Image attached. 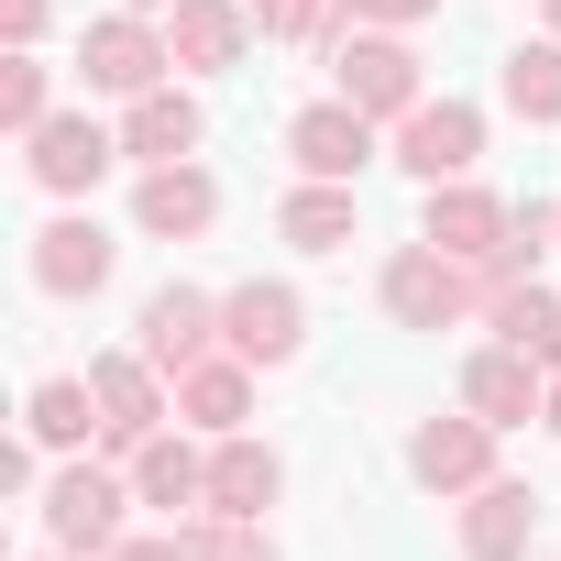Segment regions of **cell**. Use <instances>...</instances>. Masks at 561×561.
Wrapping results in <instances>:
<instances>
[{
    "label": "cell",
    "instance_id": "6da1fadb",
    "mask_svg": "<svg viewBox=\"0 0 561 561\" xmlns=\"http://www.w3.org/2000/svg\"><path fill=\"white\" fill-rule=\"evenodd\" d=\"M133 506H144V495H133V473H122L111 451H100V462L67 451V462L45 473V495H34V528H45L56 550H78V561H111V550L133 539Z\"/></svg>",
    "mask_w": 561,
    "mask_h": 561
},
{
    "label": "cell",
    "instance_id": "7a4b0ae2",
    "mask_svg": "<svg viewBox=\"0 0 561 561\" xmlns=\"http://www.w3.org/2000/svg\"><path fill=\"white\" fill-rule=\"evenodd\" d=\"M484 298H495V275L462 264V253H440V242H397L386 275H375V309H386L397 331H473Z\"/></svg>",
    "mask_w": 561,
    "mask_h": 561
},
{
    "label": "cell",
    "instance_id": "3957f363",
    "mask_svg": "<svg viewBox=\"0 0 561 561\" xmlns=\"http://www.w3.org/2000/svg\"><path fill=\"white\" fill-rule=\"evenodd\" d=\"M331 89H342L364 122H386V133H397V122L430 100V67H419V45H408V34H386V23H353V34L331 45Z\"/></svg>",
    "mask_w": 561,
    "mask_h": 561
},
{
    "label": "cell",
    "instance_id": "277c9868",
    "mask_svg": "<svg viewBox=\"0 0 561 561\" xmlns=\"http://www.w3.org/2000/svg\"><path fill=\"white\" fill-rule=\"evenodd\" d=\"M220 353H242L253 375H287L309 353V298L287 287V275H242V287H220Z\"/></svg>",
    "mask_w": 561,
    "mask_h": 561
},
{
    "label": "cell",
    "instance_id": "5b68a950",
    "mask_svg": "<svg viewBox=\"0 0 561 561\" xmlns=\"http://www.w3.org/2000/svg\"><path fill=\"white\" fill-rule=\"evenodd\" d=\"M89 386H100V451H111V462H133L154 430H176V375L144 364L133 342H122V353H89Z\"/></svg>",
    "mask_w": 561,
    "mask_h": 561
},
{
    "label": "cell",
    "instance_id": "8992f818",
    "mask_svg": "<svg viewBox=\"0 0 561 561\" xmlns=\"http://www.w3.org/2000/svg\"><path fill=\"white\" fill-rule=\"evenodd\" d=\"M78 78H89L100 100H144V89H165V78H176V45H165V23H154V12H122V0H111V12L78 34Z\"/></svg>",
    "mask_w": 561,
    "mask_h": 561
},
{
    "label": "cell",
    "instance_id": "52a82bcc",
    "mask_svg": "<svg viewBox=\"0 0 561 561\" xmlns=\"http://www.w3.org/2000/svg\"><path fill=\"white\" fill-rule=\"evenodd\" d=\"M386 154L419 176V187H451V176H473L484 165V100H451V89H430L397 133H386Z\"/></svg>",
    "mask_w": 561,
    "mask_h": 561
},
{
    "label": "cell",
    "instance_id": "ba28073f",
    "mask_svg": "<svg viewBox=\"0 0 561 561\" xmlns=\"http://www.w3.org/2000/svg\"><path fill=\"white\" fill-rule=\"evenodd\" d=\"M111 165H133V154H122V122H89V111H56L45 133H23V176H34V187H45L56 209H78V198H89V187H100Z\"/></svg>",
    "mask_w": 561,
    "mask_h": 561
},
{
    "label": "cell",
    "instance_id": "9c48e42d",
    "mask_svg": "<svg viewBox=\"0 0 561 561\" xmlns=\"http://www.w3.org/2000/svg\"><path fill=\"white\" fill-rule=\"evenodd\" d=\"M23 264H34V298H56V309H89V298L111 287V275H122V242H111V231L89 220V198H78V209H56V220L34 231V253H23Z\"/></svg>",
    "mask_w": 561,
    "mask_h": 561
},
{
    "label": "cell",
    "instance_id": "30bf717a",
    "mask_svg": "<svg viewBox=\"0 0 561 561\" xmlns=\"http://www.w3.org/2000/svg\"><path fill=\"white\" fill-rule=\"evenodd\" d=\"M495 440H506V430H484L473 408L419 419V430H408V484H419V495H440V506H462L473 484H495V473H506V462H495Z\"/></svg>",
    "mask_w": 561,
    "mask_h": 561
},
{
    "label": "cell",
    "instance_id": "8fae6325",
    "mask_svg": "<svg viewBox=\"0 0 561 561\" xmlns=\"http://www.w3.org/2000/svg\"><path fill=\"white\" fill-rule=\"evenodd\" d=\"M133 353L165 364V375L209 364V353H220V287H187V275H165V287L133 309Z\"/></svg>",
    "mask_w": 561,
    "mask_h": 561
},
{
    "label": "cell",
    "instance_id": "7c38bea8",
    "mask_svg": "<svg viewBox=\"0 0 561 561\" xmlns=\"http://www.w3.org/2000/svg\"><path fill=\"white\" fill-rule=\"evenodd\" d=\"M419 242H440V253H462V264L495 275V253L517 242V198H495V187H473V176L419 187Z\"/></svg>",
    "mask_w": 561,
    "mask_h": 561
},
{
    "label": "cell",
    "instance_id": "4fadbf2b",
    "mask_svg": "<svg viewBox=\"0 0 561 561\" xmlns=\"http://www.w3.org/2000/svg\"><path fill=\"white\" fill-rule=\"evenodd\" d=\"M133 231L144 242H209L220 231V176L187 154V165H133Z\"/></svg>",
    "mask_w": 561,
    "mask_h": 561
},
{
    "label": "cell",
    "instance_id": "5bb4252c",
    "mask_svg": "<svg viewBox=\"0 0 561 561\" xmlns=\"http://www.w3.org/2000/svg\"><path fill=\"white\" fill-rule=\"evenodd\" d=\"M539 517H550V495L517 484V473H495V484H473L451 506V539H462V561H528L539 550Z\"/></svg>",
    "mask_w": 561,
    "mask_h": 561
},
{
    "label": "cell",
    "instance_id": "9a60e30c",
    "mask_svg": "<svg viewBox=\"0 0 561 561\" xmlns=\"http://www.w3.org/2000/svg\"><path fill=\"white\" fill-rule=\"evenodd\" d=\"M375 154H386V122H364L342 89H331V100H309V111L287 122V165H298V176H342V187H353Z\"/></svg>",
    "mask_w": 561,
    "mask_h": 561
},
{
    "label": "cell",
    "instance_id": "2e32d148",
    "mask_svg": "<svg viewBox=\"0 0 561 561\" xmlns=\"http://www.w3.org/2000/svg\"><path fill=\"white\" fill-rule=\"evenodd\" d=\"M253 0H176L165 12V45H176V78H231L253 56Z\"/></svg>",
    "mask_w": 561,
    "mask_h": 561
},
{
    "label": "cell",
    "instance_id": "e0dca14e",
    "mask_svg": "<svg viewBox=\"0 0 561 561\" xmlns=\"http://www.w3.org/2000/svg\"><path fill=\"white\" fill-rule=\"evenodd\" d=\"M275 495H287V451L264 430H220L209 440V517H275Z\"/></svg>",
    "mask_w": 561,
    "mask_h": 561
},
{
    "label": "cell",
    "instance_id": "ac0fdd59",
    "mask_svg": "<svg viewBox=\"0 0 561 561\" xmlns=\"http://www.w3.org/2000/svg\"><path fill=\"white\" fill-rule=\"evenodd\" d=\"M198 144H209V111H198V89H187V78H165V89L122 100V154H133V165H187Z\"/></svg>",
    "mask_w": 561,
    "mask_h": 561
},
{
    "label": "cell",
    "instance_id": "d6986e66",
    "mask_svg": "<svg viewBox=\"0 0 561 561\" xmlns=\"http://www.w3.org/2000/svg\"><path fill=\"white\" fill-rule=\"evenodd\" d=\"M462 408H473L484 430H528V419L550 408V375H539L517 342H484V353H462Z\"/></svg>",
    "mask_w": 561,
    "mask_h": 561
},
{
    "label": "cell",
    "instance_id": "ffe728a7",
    "mask_svg": "<svg viewBox=\"0 0 561 561\" xmlns=\"http://www.w3.org/2000/svg\"><path fill=\"white\" fill-rule=\"evenodd\" d=\"M122 473H133V495H144L154 517H198V506H209V440H198L187 419H176V430H154Z\"/></svg>",
    "mask_w": 561,
    "mask_h": 561
},
{
    "label": "cell",
    "instance_id": "44dd1931",
    "mask_svg": "<svg viewBox=\"0 0 561 561\" xmlns=\"http://www.w3.org/2000/svg\"><path fill=\"white\" fill-rule=\"evenodd\" d=\"M275 242L287 253H353L364 242V198L342 176H298L287 198H275Z\"/></svg>",
    "mask_w": 561,
    "mask_h": 561
},
{
    "label": "cell",
    "instance_id": "7402d4cb",
    "mask_svg": "<svg viewBox=\"0 0 561 561\" xmlns=\"http://www.w3.org/2000/svg\"><path fill=\"white\" fill-rule=\"evenodd\" d=\"M23 440L56 451V462L67 451H100V386L89 375H34L23 386Z\"/></svg>",
    "mask_w": 561,
    "mask_h": 561
},
{
    "label": "cell",
    "instance_id": "603a6c76",
    "mask_svg": "<svg viewBox=\"0 0 561 561\" xmlns=\"http://www.w3.org/2000/svg\"><path fill=\"white\" fill-rule=\"evenodd\" d=\"M484 342H517L539 375H561V298L539 287V275H495V298H484Z\"/></svg>",
    "mask_w": 561,
    "mask_h": 561
},
{
    "label": "cell",
    "instance_id": "cb8c5ba5",
    "mask_svg": "<svg viewBox=\"0 0 561 561\" xmlns=\"http://www.w3.org/2000/svg\"><path fill=\"white\" fill-rule=\"evenodd\" d=\"M253 386H264V375H253L242 353H209V364H187V375H176V419H187L198 440L253 430Z\"/></svg>",
    "mask_w": 561,
    "mask_h": 561
},
{
    "label": "cell",
    "instance_id": "d4e9b609",
    "mask_svg": "<svg viewBox=\"0 0 561 561\" xmlns=\"http://www.w3.org/2000/svg\"><path fill=\"white\" fill-rule=\"evenodd\" d=\"M495 111L528 133H561V34H528L495 56Z\"/></svg>",
    "mask_w": 561,
    "mask_h": 561
},
{
    "label": "cell",
    "instance_id": "484cf974",
    "mask_svg": "<svg viewBox=\"0 0 561 561\" xmlns=\"http://www.w3.org/2000/svg\"><path fill=\"white\" fill-rule=\"evenodd\" d=\"M176 539H187V561H287V550H275V528L264 517H176Z\"/></svg>",
    "mask_w": 561,
    "mask_h": 561
},
{
    "label": "cell",
    "instance_id": "4316f807",
    "mask_svg": "<svg viewBox=\"0 0 561 561\" xmlns=\"http://www.w3.org/2000/svg\"><path fill=\"white\" fill-rule=\"evenodd\" d=\"M45 122H56V67H45V56H0V133L23 144V133H45Z\"/></svg>",
    "mask_w": 561,
    "mask_h": 561
},
{
    "label": "cell",
    "instance_id": "83f0119b",
    "mask_svg": "<svg viewBox=\"0 0 561 561\" xmlns=\"http://www.w3.org/2000/svg\"><path fill=\"white\" fill-rule=\"evenodd\" d=\"M264 45H342V0H253Z\"/></svg>",
    "mask_w": 561,
    "mask_h": 561
},
{
    "label": "cell",
    "instance_id": "f1b7e54d",
    "mask_svg": "<svg viewBox=\"0 0 561 561\" xmlns=\"http://www.w3.org/2000/svg\"><path fill=\"white\" fill-rule=\"evenodd\" d=\"M45 23L56 0H0V56H45Z\"/></svg>",
    "mask_w": 561,
    "mask_h": 561
},
{
    "label": "cell",
    "instance_id": "f546056e",
    "mask_svg": "<svg viewBox=\"0 0 561 561\" xmlns=\"http://www.w3.org/2000/svg\"><path fill=\"white\" fill-rule=\"evenodd\" d=\"M353 23H386V34H419V23H440V0H342V34Z\"/></svg>",
    "mask_w": 561,
    "mask_h": 561
},
{
    "label": "cell",
    "instance_id": "4dcf8cb0",
    "mask_svg": "<svg viewBox=\"0 0 561 561\" xmlns=\"http://www.w3.org/2000/svg\"><path fill=\"white\" fill-rule=\"evenodd\" d=\"M111 561H187V539H176V517H165V528H133Z\"/></svg>",
    "mask_w": 561,
    "mask_h": 561
},
{
    "label": "cell",
    "instance_id": "1f68e13d",
    "mask_svg": "<svg viewBox=\"0 0 561 561\" xmlns=\"http://www.w3.org/2000/svg\"><path fill=\"white\" fill-rule=\"evenodd\" d=\"M539 430H550V440H561V375H550V408H539Z\"/></svg>",
    "mask_w": 561,
    "mask_h": 561
},
{
    "label": "cell",
    "instance_id": "d6a6232c",
    "mask_svg": "<svg viewBox=\"0 0 561 561\" xmlns=\"http://www.w3.org/2000/svg\"><path fill=\"white\" fill-rule=\"evenodd\" d=\"M23 561H78V550H56V539H34V550H23Z\"/></svg>",
    "mask_w": 561,
    "mask_h": 561
},
{
    "label": "cell",
    "instance_id": "836d02e7",
    "mask_svg": "<svg viewBox=\"0 0 561 561\" xmlns=\"http://www.w3.org/2000/svg\"><path fill=\"white\" fill-rule=\"evenodd\" d=\"M122 12H154V23H165V12H176V0H122Z\"/></svg>",
    "mask_w": 561,
    "mask_h": 561
},
{
    "label": "cell",
    "instance_id": "e575fe53",
    "mask_svg": "<svg viewBox=\"0 0 561 561\" xmlns=\"http://www.w3.org/2000/svg\"><path fill=\"white\" fill-rule=\"evenodd\" d=\"M539 34H561V0H539Z\"/></svg>",
    "mask_w": 561,
    "mask_h": 561
}]
</instances>
